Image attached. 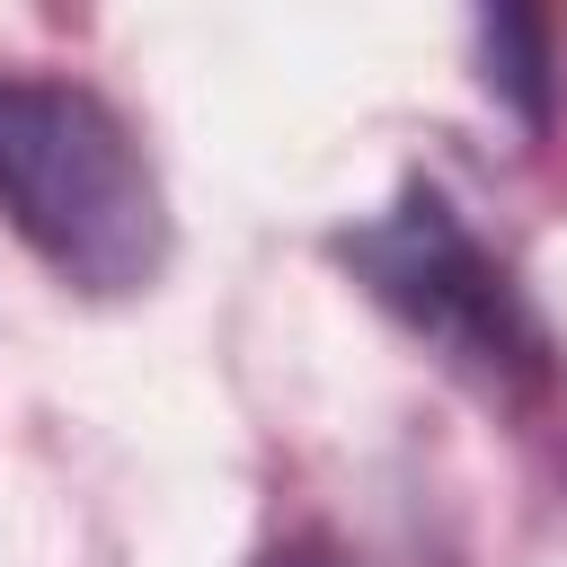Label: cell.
<instances>
[{
	"label": "cell",
	"instance_id": "6da1fadb",
	"mask_svg": "<svg viewBox=\"0 0 567 567\" xmlns=\"http://www.w3.org/2000/svg\"><path fill=\"white\" fill-rule=\"evenodd\" d=\"M0 221L53 284L89 301L151 292L177 248L168 186L124 106L35 62H0Z\"/></svg>",
	"mask_w": 567,
	"mask_h": 567
},
{
	"label": "cell",
	"instance_id": "7a4b0ae2",
	"mask_svg": "<svg viewBox=\"0 0 567 567\" xmlns=\"http://www.w3.org/2000/svg\"><path fill=\"white\" fill-rule=\"evenodd\" d=\"M337 266L354 275V292L372 310H390L461 390H478L487 408H540L558 399V337L540 319V301L523 292V275L470 230V213L452 204L443 177L408 168L399 195L363 221H346Z\"/></svg>",
	"mask_w": 567,
	"mask_h": 567
},
{
	"label": "cell",
	"instance_id": "3957f363",
	"mask_svg": "<svg viewBox=\"0 0 567 567\" xmlns=\"http://www.w3.org/2000/svg\"><path fill=\"white\" fill-rule=\"evenodd\" d=\"M470 44H478V89L496 106H514L523 133H549V115H558V27L540 9H478Z\"/></svg>",
	"mask_w": 567,
	"mask_h": 567
},
{
	"label": "cell",
	"instance_id": "277c9868",
	"mask_svg": "<svg viewBox=\"0 0 567 567\" xmlns=\"http://www.w3.org/2000/svg\"><path fill=\"white\" fill-rule=\"evenodd\" d=\"M248 567H363L337 532H284V540H266Z\"/></svg>",
	"mask_w": 567,
	"mask_h": 567
}]
</instances>
